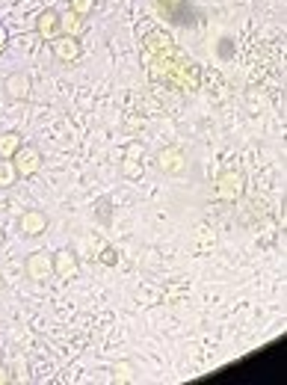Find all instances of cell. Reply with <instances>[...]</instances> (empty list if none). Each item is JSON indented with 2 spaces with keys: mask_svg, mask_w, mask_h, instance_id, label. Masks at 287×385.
Masks as SVG:
<instances>
[{
  "mask_svg": "<svg viewBox=\"0 0 287 385\" xmlns=\"http://www.w3.org/2000/svg\"><path fill=\"white\" fill-rule=\"evenodd\" d=\"M142 59L148 77L172 92H195L202 83L199 66L163 30H148L142 36Z\"/></svg>",
  "mask_w": 287,
  "mask_h": 385,
  "instance_id": "1",
  "label": "cell"
},
{
  "mask_svg": "<svg viewBox=\"0 0 287 385\" xmlns=\"http://www.w3.org/2000/svg\"><path fill=\"white\" fill-rule=\"evenodd\" d=\"M243 193H246V175L240 172V169H226V172L217 178V187H213V196H217L219 202H228V204L240 202Z\"/></svg>",
  "mask_w": 287,
  "mask_h": 385,
  "instance_id": "2",
  "label": "cell"
},
{
  "mask_svg": "<svg viewBox=\"0 0 287 385\" xmlns=\"http://www.w3.org/2000/svg\"><path fill=\"white\" fill-rule=\"evenodd\" d=\"M9 163H12L18 178H30L42 169V151L36 146H21L12 157H9Z\"/></svg>",
  "mask_w": 287,
  "mask_h": 385,
  "instance_id": "3",
  "label": "cell"
},
{
  "mask_svg": "<svg viewBox=\"0 0 287 385\" xmlns=\"http://www.w3.org/2000/svg\"><path fill=\"white\" fill-rule=\"evenodd\" d=\"M36 36L44 42H53L57 36H62V15L57 9H44L36 15Z\"/></svg>",
  "mask_w": 287,
  "mask_h": 385,
  "instance_id": "4",
  "label": "cell"
},
{
  "mask_svg": "<svg viewBox=\"0 0 287 385\" xmlns=\"http://www.w3.org/2000/svg\"><path fill=\"white\" fill-rule=\"evenodd\" d=\"M51 48H53V57H57L59 62H77V59H80V53H83L80 36H68V33L57 36V39L51 42Z\"/></svg>",
  "mask_w": 287,
  "mask_h": 385,
  "instance_id": "5",
  "label": "cell"
},
{
  "mask_svg": "<svg viewBox=\"0 0 287 385\" xmlns=\"http://www.w3.org/2000/svg\"><path fill=\"white\" fill-rule=\"evenodd\" d=\"M157 166L163 175H181L187 169V151L181 146H169L157 155Z\"/></svg>",
  "mask_w": 287,
  "mask_h": 385,
  "instance_id": "6",
  "label": "cell"
},
{
  "mask_svg": "<svg viewBox=\"0 0 287 385\" xmlns=\"http://www.w3.org/2000/svg\"><path fill=\"white\" fill-rule=\"evenodd\" d=\"M48 226H51L48 213H44V211H36V208L24 211L21 220H18V228H21L24 237H42L44 231H48Z\"/></svg>",
  "mask_w": 287,
  "mask_h": 385,
  "instance_id": "7",
  "label": "cell"
},
{
  "mask_svg": "<svg viewBox=\"0 0 287 385\" xmlns=\"http://www.w3.org/2000/svg\"><path fill=\"white\" fill-rule=\"evenodd\" d=\"M157 9L163 12L166 21H172V24H193V6H190V0H157Z\"/></svg>",
  "mask_w": 287,
  "mask_h": 385,
  "instance_id": "8",
  "label": "cell"
},
{
  "mask_svg": "<svg viewBox=\"0 0 287 385\" xmlns=\"http://www.w3.org/2000/svg\"><path fill=\"white\" fill-rule=\"evenodd\" d=\"M51 264H53V276L57 279H77V273H80V261H77V255L74 252H68V249H59L57 255L51 258Z\"/></svg>",
  "mask_w": 287,
  "mask_h": 385,
  "instance_id": "9",
  "label": "cell"
},
{
  "mask_svg": "<svg viewBox=\"0 0 287 385\" xmlns=\"http://www.w3.org/2000/svg\"><path fill=\"white\" fill-rule=\"evenodd\" d=\"M24 270H27V279L36 282V284H42V282L53 273V264H51V258L44 255V252H33V255L24 261Z\"/></svg>",
  "mask_w": 287,
  "mask_h": 385,
  "instance_id": "10",
  "label": "cell"
},
{
  "mask_svg": "<svg viewBox=\"0 0 287 385\" xmlns=\"http://www.w3.org/2000/svg\"><path fill=\"white\" fill-rule=\"evenodd\" d=\"M3 89H6V95L12 98V101H27V98H30L33 83H30V77H27V75L15 71V75H9V77H6Z\"/></svg>",
  "mask_w": 287,
  "mask_h": 385,
  "instance_id": "11",
  "label": "cell"
},
{
  "mask_svg": "<svg viewBox=\"0 0 287 385\" xmlns=\"http://www.w3.org/2000/svg\"><path fill=\"white\" fill-rule=\"evenodd\" d=\"M21 148V133H15V131H6V133H0V157L9 160L15 155V151Z\"/></svg>",
  "mask_w": 287,
  "mask_h": 385,
  "instance_id": "12",
  "label": "cell"
},
{
  "mask_svg": "<svg viewBox=\"0 0 287 385\" xmlns=\"http://www.w3.org/2000/svg\"><path fill=\"white\" fill-rule=\"evenodd\" d=\"M83 30H86V18H80L77 12L62 15V33H68V36H80Z\"/></svg>",
  "mask_w": 287,
  "mask_h": 385,
  "instance_id": "13",
  "label": "cell"
},
{
  "mask_svg": "<svg viewBox=\"0 0 287 385\" xmlns=\"http://www.w3.org/2000/svg\"><path fill=\"white\" fill-rule=\"evenodd\" d=\"M68 6H71V12H77L80 18H89L95 12V0H68Z\"/></svg>",
  "mask_w": 287,
  "mask_h": 385,
  "instance_id": "14",
  "label": "cell"
},
{
  "mask_svg": "<svg viewBox=\"0 0 287 385\" xmlns=\"http://www.w3.org/2000/svg\"><path fill=\"white\" fill-rule=\"evenodd\" d=\"M122 175L124 178H139L142 175V163L139 160H133V157H124L122 160Z\"/></svg>",
  "mask_w": 287,
  "mask_h": 385,
  "instance_id": "15",
  "label": "cell"
},
{
  "mask_svg": "<svg viewBox=\"0 0 287 385\" xmlns=\"http://www.w3.org/2000/svg\"><path fill=\"white\" fill-rule=\"evenodd\" d=\"M98 261H101L104 267H115V264H119V249H115V246H104L101 255H98Z\"/></svg>",
  "mask_w": 287,
  "mask_h": 385,
  "instance_id": "16",
  "label": "cell"
},
{
  "mask_svg": "<svg viewBox=\"0 0 287 385\" xmlns=\"http://www.w3.org/2000/svg\"><path fill=\"white\" fill-rule=\"evenodd\" d=\"M95 217H98V222H104V226H110V199H101V202H98Z\"/></svg>",
  "mask_w": 287,
  "mask_h": 385,
  "instance_id": "17",
  "label": "cell"
},
{
  "mask_svg": "<svg viewBox=\"0 0 287 385\" xmlns=\"http://www.w3.org/2000/svg\"><path fill=\"white\" fill-rule=\"evenodd\" d=\"M12 178H18L12 163H0V187H9L12 184Z\"/></svg>",
  "mask_w": 287,
  "mask_h": 385,
  "instance_id": "18",
  "label": "cell"
},
{
  "mask_svg": "<svg viewBox=\"0 0 287 385\" xmlns=\"http://www.w3.org/2000/svg\"><path fill=\"white\" fill-rule=\"evenodd\" d=\"M113 373H115V380H119V382H131L133 380V368H131V364H119Z\"/></svg>",
  "mask_w": 287,
  "mask_h": 385,
  "instance_id": "19",
  "label": "cell"
},
{
  "mask_svg": "<svg viewBox=\"0 0 287 385\" xmlns=\"http://www.w3.org/2000/svg\"><path fill=\"white\" fill-rule=\"evenodd\" d=\"M15 377H12V373H9L6 368H0V382H12Z\"/></svg>",
  "mask_w": 287,
  "mask_h": 385,
  "instance_id": "20",
  "label": "cell"
},
{
  "mask_svg": "<svg viewBox=\"0 0 287 385\" xmlns=\"http://www.w3.org/2000/svg\"><path fill=\"white\" fill-rule=\"evenodd\" d=\"M6 51V33H3V27H0V53Z\"/></svg>",
  "mask_w": 287,
  "mask_h": 385,
  "instance_id": "21",
  "label": "cell"
},
{
  "mask_svg": "<svg viewBox=\"0 0 287 385\" xmlns=\"http://www.w3.org/2000/svg\"><path fill=\"white\" fill-rule=\"evenodd\" d=\"M0 291H3V276H0Z\"/></svg>",
  "mask_w": 287,
  "mask_h": 385,
  "instance_id": "22",
  "label": "cell"
}]
</instances>
